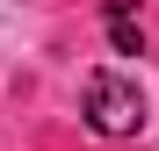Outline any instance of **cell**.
Segmentation results:
<instances>
[{
    "label": "cell",
    "mask_w": 159,
    "mask_h": 151,
    "mask_svg": "<svg viewBox=\"0 0 159 151\" xmlns=\"http://www.w3.org/2000/svg\"><path fill=\"white\" fill-rule=\"evenodd\" d=\"M87 122L101 137H138V122H145L138 79H123V72H87Z\"/></svg>",
    "instance_id": "6da1fadb"
},
{
    "label": "cell",
    "mask_w": 159,
    "mask_h": 151,
    "mask_svg": "<svg viewBox=\"0 0 159 151\" xmlns=\"http://www.w3.org/2000/svg\"><path fill=\"white\" fill-rule=\"evenodd\" d=\"M101 15H109V43L123 50V58H145V22L130 0H101Z\"/></svg>",
    "instance_id": "7a4b0ae2"
}]
</instances>
